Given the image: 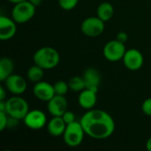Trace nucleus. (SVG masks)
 I'll return each mask as SVG.
<instances>
[{"label":"nucleus","instance_id":"nucleus-18","mask_svg":"<svg viewBox=\"0 0 151 151\" xmlns=\"http://www.w3.org/2000/svg\"><path fill=\"white\" fill-rule=\"evenodd\" d=\"M114 15V7L109 2L101 3L96 9V16L104 22L110 20Z\"/></svg>","mask_w":151,"mask_h":151},{"label":"nucleus","instance_id":"nucleus-24","mask_svg":"<svg viewBox=\"0 0 151 151\" xmlns=\"http://www.w3.org/2000/svg\"><path fill=\"white\" fill-rule=\"evenodd\" d=\"M9 116L5 111H0V131H4L7 128Z\"/></svg>","mask_w":151,"mask_h":151},{"label":"nucleus","instance_id":"nucleus-10","mask_svg":"<svg viewBox=\"0 0 151 151\" xmlns=\"http://www.w3.org/2000/svg\"><path fill=\"white\" fill-rule=\"evenodd\" d=\"M4 82L6 89L12 95L19 96L27 90V81L19 74H11Z\"/></svg>","mask_w":151,"mask_h":151},{"label":"nucleus","instance_id":"nucleus-8","mask_svg":"<svg viewBox=\"0 0 151 151\" xmlns=\"http://www.w3.org/2000/svg\"><path fill=\"white\" fill-rule=\"evenodd\" d=\"M25 126L32 130H39L47 125V117L45 113L38 109L29 110L23 119Z\"/></svg>","mask_w":151,"mask_h":151},{"label":"nucleus","instance_id":"nucleus-3","mask_svg":"<svg viewBox=\"0 0 151 151\" xmlns=\"http://www.w3.org/2000/svg\"><path fill=\"white\" fill-rule=\"evenodd\" d=\"M29 111L27 102L21 96L14 95L5 101V112L14 119L23 120Z\"/></svg>","mask_w":151,"mask_h":151},{"label":"nucleus","instance_id":"nucleus-16","mask_svg":"<svg viewBox=\"0 0 151 151\" xmlns=\"http://www.w3.org/2000/svg\"><path fill=\"white\" fill-rule=\"evenodd\" d=\"M66 126L67 125L62 117H52L51 119L47 123V130L51 136L58 137L64 134Z\"/></svg>","mask_w":151,"mask_h":151},{"label":"nucleus","instance_id":"nucleus-19","mask_svg":"<svg viewBox=\"0 0 151 151\" xmlns=\"http://www.w3.org/2000/svg\"><path fill=\"white\" fill-rule=\"evenodd\" d=\"M43 76H44V69H42L41 66L37 65L35 64L34 65H32L31 67H29L27 72V77L28 81L33 83L41 81L42 80Z\"/></svg>","mask_w":151,"mask_h":151},{"label":"nucleus","instance_id":"nucleus-6","mask_svg":"<svg viewBox=\"0 0 151 151\" xmlns=\"http://www.w3.org/2000/svg\"><path fill=\"white\" fill-rule=\"evenodd\" d=\"M126 51L125 43L118 39L108 42L103 49L104 57L110 62H118L121 60Z\"/></svg>","mask_w":151,"mask_h":151},{"label":"nucleus","instance_id":"nucleus-14","mask_svg":"<svg viewBox=\"0 0 151 151\" xmlns=\"http://www.w3.org/2000/svg\"><path fill=\"white\" fill-rule=\"evenodd\" d=\"M82 78L85 81L87 88H90L98 93L101 83V74L97 69L94 67L87 68L82 74Z\"/></svg>","mask_w":151,"mask_h":151},{"label":"nucleus","instance_id":"nucleus-21","mask_svg":"<svg viewBox=\"0 0 151 151\" xmlns=\"http://www.w3.org/2000/svg\"><path fill=\"white\" fill-rule=\"evenodd\" d=\"M53 86H54V90H55L56 95L65 96L70 89L68 82H65L64 81H58Z\"/></svg>","mask_w":151,"mask_h":151},{"label":"nucleus","instance_id":"nucleus-5","mask_svg":"<svg viewBox=\"0 0 151 151\" xmlns=\"http://www.w3.org/2000/svg\"><path fill=\"white\" fill-rule=\"evenodd\" d=\"M35 7L28 0L17 3L12 9L11 16L17 24H24L35 16Z\"/></svg>","mask_w":151,"mask_h":151},{"label":"nucleus","instance_id":"nucleus-4","mask_svg":"<svg viewBox=\"0 0 151 151\" xmlns=\"http://www.w3.org/2000/svg\"><path fill=\"white\" fill-rule=\"evenodd\" d=\"M85 131L80 121H74L67 124L65 131L63 134L65 143L70 148H76L81 144L84 139Z\"/></svg>","mask_w":151,"mask_h":151},{"label":"nucleus","instance_id":"nucleus-15","mask_svg":"<svg viewBox=\"0 0 151 151\" xmlns=\"http://www.w3.org/2000/svg\"><path fill=\"white\" fill-rule=\"evenodd\" d=\"M97 101V92L90 89L85 88L80 92L78 96V103L80 106L84 110H91L95 107Z\"/></svg>","mask_w":151,"mask_h":151},{"label":"nucleus","instance_id":"nucleus-27","mask_svg":"<svg viewBox=\"0 0 151 151\" xmlns=\"http://www.w3.org/2000/svg\"><path fill=\"white\" fill-rule=\"evenodd\" d=\"M6 96V92L4 87H0V101H4Z\"/></svg>","mask_w":151,"mask_h":151},{"label":"nucleus","instance_id":"nucleus-2","mask_svg":"<svg viewBox=\"0 0 151 151\" xmlns=\"http://www.w3.org/2000/svg\"><path fill=\"white\" fill-rule=\"evenodd\" d=\"M34 63L41 66L44 70H50L57 67L60 61L58 51L49 46H45L37 50L33 56Z\"/></svg>","mask_w":151,"mask_h":151},{"label":"nucleus","instance_id":"nucleus-1","mask_svg":"<svg viewBox=\"0 0 151 151\" xmlns=\"http://www.w3.org/2000/svg\"><path fill=\"white\" fill-rule=\"evenodd\" d=\"M85 134L96 140L109 138L115 131V122L112 117L100 109L87 111L80 120Z\"/></svg>","mask_w":151,"mask_h":151},{"label":"nucleus","instance_id":"nucleus-22","mask_svg":"<svg viewBox=\"0 0 151 151\" xmlns=\"http://www.w3.org/2000/svg\"><path fill=\"white\" fill-rule=\"evenodd\" d=\"M79 0H58V4L61 9L65 11H71L76 7Z\"/></svg>","mask_w":151,"mask_h":151},{"label":"nucleus","instance_id":"nucleus-20","mask_svg":"<svg viewBox=\"0 0 151 151\" xmlns=\"http://www.w3.org/2000/svg\"><path fill=\"white\" fill-rule=\"evenodd\" d=\"M68 85L70 89L73 90V92H81L86 88V84L82 76L72 77L68 81Z\"/></svg>","mask_w":151,"mask_h":151},{"label":"nucleus","instance_id":"nucleus-13","mask_svg":"<svg viewBox=\"0 0 151 151\" xmlns=\"http://www.w3.org/2000/svg\"><path fill=\"white\" fill-rule=\"evenodd\" d=\"M17 23L12 18L6 16L0 17V40L7 41L12 39L17 32Z\"/></svg>","mask_w":151,"mask_h":151},{"label":"nucleus","instance_id":"nucleus-30","mask_svg":"<svg viewBox=\"0 0 151 151\" xmlns=\"http://www.w3.org/2000/svg\"><path fill=\"white\" fill-rule=\"evenodd\" d=\"M10 3H12V4H17V3H19V2H22V1H25V0H8Z\"/></svg>","mask_w":151,"mask_h":151},{"label":"nucleus","instance_id":"nucleus-9","mask_svg":"<svg viewBox=\"0 0 151 151\" xmlns=\"http://www.w3.org/2000/svg\"><path fill=\"white\" fill-rule=\"evenodd\" d=\"M122 60L126 68L130 71H137L141 69L144 63L142 53L136 49L127 50Z\"/></svg>","mask_w":151,"mask_h":151},{"label":"nucleus","instance_id":"nucleus-26","mask_svg":"<svg viewBox=\"0 0 151 151\" xmlns=\"http://www.w3.org/2000/svg\"><path fill=\"white\" fill-rule=\"evenodd\" d=\"M117 39H118L119 41H120V42L126 43V42H127V40H128V35H127V34L126 32H123V31H122V32L118 33V35H117Z\"/></svg>","mask_w":151,"mask_h":151},{"label":"nucleus","instance_id":"nucleus-23","mask_svg":"<svg viewBox=\"0 0 151 151\" xmlns=\"http://www.w3.org/2000/svg\"><path fill=\"white\" fill-rule=\"evenodd\" d=\"M142 111L145 115L151 117V97L143 101L142 104Z\"/></svg>","mask_w":151,"mask_h":151},{"label":"nucleus","instance_id":"nucleus-7","mask_svg":"<svg viewBox=\"0 0 151 151\" xmlns=\"http://www.w3.org/2000/svg\"><path fill=\"white\" fill-rule=\"evenodd\" d=\"M105 24L97 16L88 17L85 19L81 26V30L83 35L88 37H96L102 35L104 31Z\"/></svg>","mask_w":151,"mask_h":151},{"label":"nucleus","instance_id":"nucleus-12","mask_svg":"<svg viewBox=\"0 0 151 151\" xmlns=\"http://www.w3.org/2000/svg\"><path fill=\"white\" fill-rule=\"evenodd\" d=\"M33 94L37 99L43 102H49L56 95L54 86L43 81L35 83L33 87Z\"/></svg>","mask_w":151,"mask_h":151},{"label":"nucleus","instance_id":"nucleus-28","mask_svg":"<svg viewBox=\"0 0 151 151\" xmlns=\"http://www.w3.org/2000/svg\"><path fill=\"white\" fill-rule=\"evenodd\" d=\"M146 150L148 151H151V137L148 139L146 142Z\"/></svg>","mask_w":151,"mask_h":151},{"label":"nucleus","instance_id":"nucleus-25","mask_svg":"<svg viewBox=\"0 0 151 151\" xmlns=\"http://www.w3.org/2000/svg\"><path fill=\"white\" fill-rule=\"evenodd\" d=\"M64 121L67 124H70V123H73L74 121H76V118H75V114L73 112V111H66L63 116H62Z\"/></svg>","mask_w":151,"mask_h":151},{"label":"nucleus","instance_id":"nucleus-29","mask_svg":"<svg viewBox=\"0 0 151 151\" xmlns=\"http://www.w3.org/2000/svg\"><path fill=\"white\" fill-rule=\"evenodd\" d=\"M29 2H31L34 5H35V6H38L41 3H42V0H28Z\"/></svg>","mask_w":151,"mask_h":151},{"label":"nucleus","instance_id":"nucleus-11","mask_svg":"<svg viewBox=\"0 0 151 151\" xmlns=\"http://www.w3.org/2000/svg\"><path fill=\"white\" fill-rule=\"evenodd\" d=\"M68 104L65 96L55 95L49 102H47V109L52 117H62L67 111Z\"/></svg>","mask_w":151,"mask_h":151},{"label":"nucleus","instance_id":"nucleus-17","mask_svg":"<svg viewBox=\"0 0 151 151\" xmlns=\"http://www.w3.org/2000/svg\"><path fill=\"white\" fill-rule=\"evenodd\" d=\"M14 63L8 57H3L0 59V81H4L11 74L13 73Z\"/></svg>","mask_w":151,"mask_h":151}]
</instances>
